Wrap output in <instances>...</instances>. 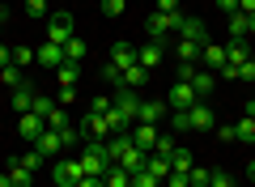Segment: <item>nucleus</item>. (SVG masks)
Segmentation results:
<instances>
[{
  "instance_id": "0eeeda50",
  "label": "nucleus",
  "mask_w": 255,
  "mask_h": 187,
  "mask_svg": "<svg viewBox=\"0 0 255 187\" xmlns=\"http://www.w3.org/2000/svg\"><path fill=\"white\" fill-rule=\"evenodd\" d=\"M107 136H111L107 115H94V111H85V119H81V141H107Z\"/></svg>"
},
{
  "instance_id": "37998d69",
  "label": "nucleus",
  "mask_w": 255,
  "mask_h": 187,
  "mask_svg": "<svg viewBox=\"0 0 255 187\" xmlns=\"http://www.w3.org/2000/svg\"><path fill=\"white\" fill-rule=\"evenodd\" d=\"M73 98H77V85H60V98H55V107H68Z\"/></svg>"
},
{
  "instance_id": "603ef678",
  "label": "nucleus",
  "mask_w": 255,
  "mask_h": 187,
  "mask_svg": "<svg viewBox=\"0 0 255 187\" xmlns=\"http://www.w3.org/2000/svg\"><path fill=\"white\" fill-rule=\"evenodd\" d=\"M77 187H107L102 179H94V175H85V179H77Z\"/></svg>"
},
{
  "instance_id": "a878e982",
  "label": "nucleus",
  "mask_w": 255,
  "mask_h": 187,
  "mask_svg": "<svg viewBox=\"0 0 255 187\" xmlns=\"http://www.w3.org/2000/svg\"><path fill=\"white\" fill-rule=\"evenodd\" d=\"M174 51H179V60L200 64V51H204V47H200V43H191V38H179V47H174Z\"/></svg>"
},
{
  "instance_id": "ea45409f",
  "label": "nucleus",
  "mask_w": 255,
  "mask_h": 187,
  "mask_svg": "<svg viewBox=\"0 0 255 187\" xmlns=\"http://www.w3.org/2000/svg\"><path fill=\"white\" fill-rule=\"evenodd\" d=\"M196 68H200V64H187V60H179V64H174V77H179V81H191V77H196Z\"/></svg>"
},
{
  "instance_id": "aec40b11",
  "label": "nucleus",
  "mask_w": 255,
  "mask_h": 187,
  "mask_svg": "<svg viewBox=\"0 0 255 187\" xmlns=\"http://www.w3.org/2000/svg\"><path fill=\"white\" fill-rule=\"evenodd\" d=\"M145 81H149V68H140V64H128L124 68V85L128 89H145Z\"/></svg>"
},
{
  "instance_id": "b1692460",
  "label": "nucleus",
  "mask_w": 255,
  "mask_h": 187,
  "mask_svg": "<svg viewBox=\"0 0 255 187\" xmlns=\"http://www.w3.org/2000/svg\"><path fill=\"white\" fill-rule=\"evenodd\" d=\"M55 77H60V85H77V81H81V64H73V60H64L60 68H55Z\"/></svg>"
},
{
  "instance_id": "79ce46f5",
  "label": "nucleus",
  "mask_w": 255,
  "mask_h": 187,
  "mask_svg": "<svg viewBox=\"0 0 255 187\" xmlns=\"http://www.w3.org/2000/svg\"><path fill=\"white\" fill-rule=\"evenodd\" d=\"M209 187H234V175H226V170H213V175H209Z\"/></svg>"
},
{
  "instance_id": "6ab92c4d",
  "label": "nucleus",
  "mask_w": 255,
  "mask_h": 187,
  "mask_svg": "<svg viewBox=\"0 0 255 187\" xmlns=\"http://www.w3.org/2000/svg\"><path fill=\"white\" fill-rule=\"evenodd\" d=\"M111 64H119V68H128V64H136V47L119 38V43L111 47Z\"/></svg>"
},
{
  "instance_id": "7ed1b4c3",
  "label": "nucleus",
  "mask_w": 255,
  "mask_h": 187,
  "mask_svg": "<svg viewBox=\"0 0 255 187\" xmlns=\"http://www.w3.org/2000/svg\"><path fill=\"white\" fill-rule=\"evenodd\" d=\"M196 102H200V98H196L191 81H174V85H170V94H166V107H170V111H191Z\"/></svg>"
},
{
  "instance_id": "5701e85b",
  "label": "nucleus",
  "mask_w": 255,
  "mask_h": 187,
  "mask_svg": "<svg viewBox=\"0 0 255 187\" xmlns=\"http://www.w3.org/2000/svg\"><path fill=\"white\" fill-rule=\"evenodd\" d=\"M102 183H107V187H132V175H128V170L115 162V166H111L107 175H102Z\"/></svg>"
},
{
  "instance_id": "2f4dec72",
  "label": "nucleus",
  "mask_w": 255,
  "mask_h": 187,
  "mask_svg": "<svg viewBox=\"0 0 255 187\" xmlns=\"http://www.w3.org/2000/svg\"><path fill=\"white\" fill-rule=\"evenodd\" d=\"M102 81H111V85L119 89V85H124V68H119V64H111V60H107V64H102Z\"/></svg>"
},
{
  "instance_id": "412c9836",
  "label": "nucleus",
  "mask_w": 255,
  "mask_h": 187,
  "mask_svg": "<svg viewBox=\"0 0 255 187\" xmlns=\"http://www.w3.org/2000/svg\"><path fill=\"white\" fill-rule=\"evenodd\" d=\"M145 170H149L153 179H162V183H166V179H170V158H157V153H149V158H145Z\"/></svg>"
},
{
  "instance_id": "473e14b6",
  "label": "nucleus",
  "mask_w": 255,
  "mask_h": 187,
  "mask_svg": "<svg viewBox=\"0 0 255 187\" xmlns=\"http://www.w3.org/2000/svg\"><path fill=\"white\" fill-rule=\"evenodd\" d=\"M174 149H179V145H174V136H170V132H162V136H157V145H153V153H157V158H170Z\"/></svg>"
},
{
  "instance_id": "de8ad7c7",
  "label": "nucleus",
  "mask_w": 255,
  "mask_h": 187,
  "mask_svg": "<svg viewBox=\"0 0 255 187\" xmlns=\"http://www.w3.org/2000/svg\"><path fill=\"white\" fill-rule=\"evenodd\" d=\"M157 13H183L179 0H157Z\"/></svg>"
},
{
  "instance_id": "393cba45",
  "label": "nucleus",
  "mask_w": 255,
  "mask_h": 187,
  "mask_svg": "<svg viewBox=\"0 0 255 187\" xmlns=\"http://www.w3.org/2000/svg\"><path fill=\"white\" fill-rule=\"evenodd\" d=\"M213 72H204V68H196V77H191V89H196V98H204V94H213Z\"/></svg>"
},
{
  "instance_id": "f257e3e1",
  "label": "nucleus",
  "mask_w": 255,
  "mask_h": 187,
  "mask_svg": "<svg viewBox=\"0 0 255 187\" xmlns=\"http://www.w3.org/2000/svg\"><path fill=\"white\" fill-rule=\"evenodd\" d=\"M111 166H115V162H111V153H107V141H85V153H81V170L85 175L102 179Z\"/></svg>"
},
{
  "instance_id": "f03ea898",
  "label": "nucleus",
  "mask_w": 255,
  "mask_h": 187,
  "mask_svg": "<svg viewBox=\"0 0 255 187\" xmlns=\"http://www.w3.org/2000/svg\"><path fill=\"white\" fill-rule=\"evenodd\" d=\"M68 38H77L73 34V13H51V17H47V43L64 47Z\"/></svg>"
},
{
  "instance_id": "ddd939ff",
  "label": "nucleus",
  "mask_w": 255,
  "mask_h": 187,
  "mask_svg": "<svg viewBox=\"0 0 255 187\" xmlns=\"http://www.w3.org/2000/svg\"><path fill=\"white\" fill-rule=\"evenodd\" d=\"M166 102H153V98H140V111H136V124H162V115H166Z\"/></svg>"
},
{
  "instance_id": "a19ab883",
  "label": "nucleus",
  "mask_w": 255,
  "mask_h": 187,
  "mask_svg": "<svg viewBox=\"0 0 255 187\" xmlns=\"http://www.w3.org/2000/svg\"><path fill=\"white\" fill-rule=\"evenodd\" d=\"M170 132H191V124H187V111H174V115H170Z\"/></svg>"
},
{
  "instance_id": "7c9ffc66",
  "label": "nucleus",
  "mask_w": 255,
  "mask_h": 187,
  "mask_svg": "<svg viewBox=\"0 0 255 187\" xmlns=\"http://www.w3.org/2000/svg\"><path fill=\"white\" fill-rule=\"evenodd\" d=\"M26 17L47 21V17H51V13H47V0H26Z\"/></svg>"
},
{
  "instance_id": "bb28decb",
  "label": "nucleus",
  "mask_w": 255,
  "mask_h": 187,
  "mask_svg": "<svg viewBox=\"0 0 255 187\" xmlns=\"http://www.w3.org/2000/svg\"><path fill=\"white\" fill-rule=\"evenodd\" d=\"M251 34V17L247 13H230V38H247Z\"/></svg>"
},
{
  "instance_id": "72a5a7b5",
  "label": "nucleus",
  "mask_w": 255,
  "mask_h": 187,
  "mask_svg": "<svg viewBox=\"0 0 255 187\" xmlns=\"http://www.w3.org/2000/svg\"><path fill=\"white\" fill-rule=\"evenodd\" d=\"M47 128H55V132H64V128H73V124H68V111H64V107H55L51 115H47Z\"/></svg>"
},
{
  "instance_id": "e433bc0d",
  "label": "nucleus",
  "mask_w": 255,
  "mask_h": 187,
  "mask_svg": "<svg viewBox=\"0 0 255 187\" xmlns=\"http://www.w3.org/2000/svg\"><path fill=\"white\" fill-rule=\"evenodd\" d=\"M30 111H34V115H51V111H55V98H47V94H34V107H30Z\"/></svg>"
},
{
  "instance_id": "20e7f679",
  "label": "nucleus",
  "mask_w": 255,
  "mask_h": 187,
  "mask_svg": "<svg viewBox=\"0 0 255 187\" xmlns=\"http://www.w3.org/2000/svg\"><path fill=\"white\" fill-rule=\"evenodd\" d=\"M174 30H179L183 38H191V43H209V30H204V21L200 17H187V13H179V17H174Z\"/></svg>"
},
{
  "instance_id": "423d86ee",
  "label": "nucleus",
  "mask_w": 255,
  "mask_h": 187,
  "mask_svg": "<svg viewBox=\"0 0 255 187\" xmlns=\"http://www.w3.org/2000/svg\"><path fill=\"white\" fill-rule=\"evenodd\" d=\"M174 17H179V13H149V21H145V34H149V43H157V47H162L166 30H174Z\"/></svg>"
},
{
  "instance_id": "dca6fc26",
  "label": "nucleus",
  "mask_w": 255,
  "mask_h": 187,
  "mask_svg": "<svg viewBox=\"0 0 255 187\" xmlns=\"http://www.w3.org/2000/svg\"><path fill=\"white\" fill-rule=\"evenodd\" d=\"M136 64L153 72L157 64H162V47H157V43H145V47H136Z\"/></svg>"
},
{
  "instance_id": "4d7b16f0",
  "label": "nucleus",
  "mask_w": 255,
  "mask_h": 187,
  "mask_svg": "<svg viewBox=\"0 0 255 187\" xmlns=\"http://www.w3.org/2000/svg\"><path fill=\"white\" fill-rule=\"evenodd\" d=\"M251 34H255V17H251Z\"/></svg>"
},
{
  "instance_id": "bf43d9fd",
  "label": "nucleus",
  "mask_w": 255,
  "mask_h": 187,
  "mask_svg": "<svg viewBox=\"0 0 255 187\" xmlns=\"http://www.w3.org/2000/svg\"><path fill=\"white\" fill-rule=\"evenodd\" d=\"M251 98H255V94H251Z\"/></svg>"
},
{
  "instance_id": "6e6552de",
  "label": "nucleus",
  "mask_w": 255,
  "mask_h": 187,
  "mask_svg": "<svg viewBox=\"0 0 255 187\" xmlns=\"http://www.w3.org/2000/svg\"><path fill=\"white\" fill-rule=\"evenodd\" d=\"M17 132H21V141L38 145V136L47 132V119H43V115H34V111H26V115L17 119Z\"/></svg>"
},
{
  "instance_id": "9d476101",
  "label": "nucleus",
  "mask_w": 255,
  "mask_h": 187,
  "mask_svg": "<svg viewBox=\"0 0 255 187\" xmlns=\"http://www.w3.org/2000/svg\"><path fill=\"white\" fill-rule=\"evenodd\" d=\"M187 124H191V132H209V128H217V115H213L209 102H196L187 111Z\"/></svg>"
},
{
  "instance_id": "4c0bfd02",
  "label": "nucleus",
  "mask_w": 255,
  "mask_h": 187,
  "mask_svg": "<svg viewBox=\"0 0 255 187\" xmlns=\"http://www.w3.org/2000/svg\"><path fill=\"white\" fill-rule=\"evenodd\" d=\"M13 64H17V68H26V64H34V47H13Z\"/></svg>"
},
{
  "instance_id": "f3484780",
  "label": "nucleus",
  "mask_w": 255,
  "mask_h": 187,
  "mask_svg": "<svg viewBox=\"0 0 255 187\" xmlns=\"http://www.w3.org/2000/svg\"><path fill=\"white\" fill-rule=\"evenodd\" d=\"M4 175H9V183H13V187H30V183H34V170H26V166H21V158H13Z\"/></svg>"
},
{
  "instance_id": "3c124183",
  "label": "nucleus",
  "mask_w": 255,
  "mask_h": 187,
  "mask_svg": "<svg viewBox=\"0 0 255 187\" xmlns=\"http://www.w3.org/2000/svg\"><path fill=\"white\" fill-rule=\"evenodd\" d=\"M217 9H221V13L230 17V13H238V0H217Z\"/></svg>"
},
{
  "instance_id": "cd10ccee",
  "label": "nucleus",
  "mask_w": 255,
  "mask_h": 187,
  "mask_svg": "<svg viewBox=\"0 0 255 187\" xmlns=\"http://www.w3.org/2000/svg\"><path fill=\"white\" fill-rule=\"evenodd\" d=\"M191 166H196V153H187V149H174V153H170V170H179V175H187Z\"/></svg>"
},
{
  "instance_id": "13d9d810",
  "label": "nucleus",
  "mask_w": 255,
  "mask_h": 187,
  "mask_svg": "<svg viewBox=\"0 0 255 187\" xmlns=\"http://www.w3.org/2000/svg\"><path fill=\"white\" fill-rule=\"evenodd\" d=\"M0 30H4V21H0Z\"/></svg>"
},
{
  "instance_id": "864d4df0",
  "label": "nucleus",
  "mask_w": 255,
  "mask_h": 187,
  "mask_svg": "<svg viewBox=\"0 0 255 187\" xmlns=\"http://www.w3.org/2000/svg\"><path fill=\"white\" fill-rule=\"evenodd\" d=\"M238 13H247V17H255V0H238Z\"/></svg>"
},
{
  "instance_id": "39448f33",
  "label": "nucleus",
  "mask_w": 255,
  "mask_h": 187,
  "mask_svg": "<svg viewBox=\"0 0 255 187\" xmlns=\"http://www.w3.org/2000/svg\"><path fill=\"white\" fill-rule=\"evenodd\" d=\"M77 179H85L81 158H77V162H55V170H51V183L55 187H77Z\"/></svg>"
},
{
  "instance_id": "09e8293b",
  "label": "nucleus",
  "mask_w": 255,
  "mask_h": 187,
  "mask_svg": "<svg viewBox=\"0 0 255 187\" xmlns=\"http://www.w3.org/2000/svg\"><path fill=\"white\" fill-rule=\"evenodd\" d=\"M166 187H187V175H179V170H170V179H166Z\"/></svg>"
},
{
  "instance_id": "4468645a",
  "label": "nucleus",
  "mask_w": 255,
  "mask_h": 187,
  "mask_svg": "<svg viewBox=\"0 0 255 187\" xmlns=\"http://www.w3.org/2000/svg\"><path fill=\"white\" fill-rule=\"evenodd\" d=\"M34 64H43V68H60V64H64V47H55V43L34 47Z\"/></svg>"
},
{
  "instance_id": "49530a36",
  "label": "nucleus",
  "mask_w": 255,
  "mask_h": 187,
  "mask_svg": "<svg viewBox=\"0 0 255 187\" xmlns=\"http://www.w3.org/2000/svg\"><path fill=\"white\" fill-rule=\"evenodd\" d=\"M238 81H251V85H255V60L238 64Z\"/></svg>"
},
{
  "instance_id": "c756f323",
  "label": "nucleus",
  "mask_w": 255,
  "mask_h": 187,
  "mask_svg": "<svg viewBox=\"0 0 255 187\" xmlns=\"http://www.w3.org/2000/svg\"><path fill=\"white\" fill-rule=\"evenodd\" d=\"M64 60H73V64L85 60V43L81 38H68V43H64Z\"/></svg>"
},
{
  "instance_id": "2eb2a0df",
  "label": "nucleus",
  "mask_w": 255,
  "mask_h": 187,
  "mask_svg": "<svg viewBox=\"0 0 255 187\" xmlns=\"http://www.w3.org/2000/svg\"><path fill=\"white\" fill-rule=\"evenodd\" d=\"M9 102H13V111H17V115H26V111L34 107V85H30V81H26V85H17V89L9 94Z\"/></svg>"
},
{
  "instance_id": "58836bf2",
  "label": "nucleus",
  "mask_w": 255,
  "mask_h": 187,
  "mask_svg": "<svg viewBox=\"0 0 255 187\" xmlns=\"http://www.w3.org/2000/svg\"><path fill=\"white\" fill-rule=\"evenodd\" d=\"M132 187H162V179H153L149 170H136L132 175Z\"/></svg>"
},
{
  "instance_id": "5fc2aeb1",
  "label": "nucleus",
  "mask_w": 255,
  "mask_h": 187,
  "mask_svg": "<svg viewBox=\"0 0 255 187\" xmlns=\"http://www.w3.org/2000/svg\"><path fill=\"white\" fill-rule=\"evenodd\" d=\"M247 179H251V183H255V158L247 162Z\"/></svg>"
},
{
  "instance_id": "c85d7f7f",
  "label": "nucleus",
  "mask_w": 255,
  "mask_h": 187,
  "mask_svg": "<svg viewBox=\"0 0 255 187\" xmlns=\"http://www.w3.org/2000/svg\"><path fill=\"white\" fill-rule=\"evenodd\" d=\"M234 136H238L243 145H255V119H251V115H243V119L234 124Z\"/></svg>"
},
{
  "instance_id": "f8f14e48",
  "label": "nucleus",
  "mask_w": 255,
  "mask_h": 187,
  "mask_svg": "<svg viewBox=\"0 0 255 187\" xmlns=\"http://www.w3.org/2000/svg\"><path fill=\"white\" fill-rule=\"evenodd\" d=\"M200 68H204V72H221V68H226V47H221V43H204Z\"/></svg>"
},
{
  "instance_id": "a211bd4d",
  "label": "nucleus",
  "mask_w": 255,
  "mask_h": 187,
  "mask_svg": "<svg viewBox=\"0 0 255 187\" xmlns=\"http://www.w3.org/2000/svg\"><path fill=\"white\" fill-rule=\"evenodd\" d=\"M247 60H251L247 38H230V43H226V64H234V68H238V64H247Z\"/></svg>"
},
{
  "instance_id": "f704fd0d",
  "label": "nucleus",
  "mask_w": 255,
  "mask_h": 187,
  "mask_svg": "<svg viewBox=\"0 0 255 187\" xmlns=\"http://www.w3.org/2000/svg\"><path fill=\"white\" fill-rule=\"evenodd\" d=\"M209 175H213V170H204V166H191V170H187V187H209Z\"/></svg>"
},
{
  "instance_id": "c03bdc74",
  "label": "nucleus",
  "mask_w": 255,
  "mask_h": 187,
  "mask_svg": "<svg viewBox=\"0 0 255 187\" xmlns=\"http://www.w3.org/2000/svg\"><path fill=\"white\" fill-rule=\"evenodd\" d=\"M111 107H115V102H111V98H107V94H98V98H94V107H90V111H94V115H107V111H111Z\"/></svg>"
},
{
  "instance_id": "1a4fd4ad",
  "label": "nucleus",
  "mask_w": 255,
  "mask_h": 187,
  "mask_svg": "<svg viewBox=\"0 0 255 187\" xmlns=\"http://www.w3.org/2000/svg\"><path fill=\"white\" fill-rule=\"evenodd\" d=\"M132 145H136V149H145V153H153V145H157V136H162V128L157 124H132Z\"/></svg>"
},
{
  "instance_id": "9b49d317",
  "label": "nucleus",
  "mask_w": 255,
  "mask_h": 187,
  "mask_svg": "<svg viewBox=\"0 0 255 187\" xmlns=\"http://www.w3.org/2000/svg\"><path fill=\"white\" fill-rule=\"evenodd\" d=\"M38 153H43V158H60L64 149H68V145H64V132H55V128H47L43 136H38V145H34Z\"/></svg>"
},
{
  "instance_id": "8fccbe9b",
  "label": "nucleus",
  "mask_w": 255,
  "mask_h": 187,
  "mask_svg": "<svg viewBox=\"0 0 255 187\" xmlns=\"http://www.w3.org/2000/svg\"><path fill=\"white\" fill-rule=\"evenodd\" d=\"M9 64H13V47L0 43V68H9Z\"/></svg>"
},
{
  "instance_id": "6e6d98bb",
  "label": "nucleus",
  "mask_w": 255,
  "mask_h": 187,
  "mask_svg": "<svg viewBox=\"0 0 255 187\" xmlns=\"http://www.w3.org/2000/svg\"><path fill=\"white\" fill-rule=\"evenodd\" d=\"M0 187H13V183H9V175H0Z\"/></svg>"
},
{
  "instance_id": "c9c22d12",
  "label": "nucleus",
  "mask_w": 255,
  "mask_h": 187,
  "mask_svg": "<svg viewBox=\"0 0 255 187\" xmlns=\"http://www.w3.org/2000/svg\"><path fill=\"white\" fill-rule=\"evenodd\" d=\"M98 9H102V17H124V9H128V0H102Z\"/></svg>"
},
{
  "instance_id": "4be33fe9",
  "label": "nucleus",
  "mask_w": 255,
  "mask_h": 187,
  "mask_svg": "<svg viewBox=\"0 0 255 187\" xmlns=\"http://www.w3.org/2000/svg\"><path fill=\"white\" fill-rule=\"evenodd\" d=\"M0 85H4V89H17V85H26V68H17V64L0 68Z\"/></svg>"
},
{
  "instance_id": "a18cd8bd",
  "label": "nucleus",
  "mask_w": 255,
  "mask_h": 187,
  "mask_svg": "<svg viewBox=\"0 0 255 187\" xmlns=\"http://www.w3.org/2000/svg\"><path fill=\"white\" fill-rule=\"evenodd\" d=\"M43 162H47V158H43V153L34 149V153H26V158H21V166H26V170H38V166H43Z\"/></svg>"
}]
</instances>
